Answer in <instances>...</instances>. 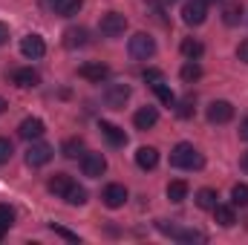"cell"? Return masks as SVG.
Segmentation results:
<instances>
[{"label": "cell", "mask_w": 248, "mask_h": 245, "mask_svg": "<svg viewBox=\"0 0 248 245\" xmlns=\"http://www.w3.org/2000/svg\"><path fill=\"white\" fill-rule=\"evenodd\" d=\"M193 104H196V101H193L190 95H187V98H182V104H179V116H182V119H190V116L196 113V107H193Z\"/></svg>", "instance_id": "cell-33"}, {"label": "cell", "mask_w": 248, "mask_h": 245, "mask_svg": "<svg viewBox=\"0 0 248 245\" xmlns=\"http://www.w3.org/2000/svg\"><path fill=\"white\" fill-rule=\"evenodd\" d=\"M205 3H219V0H205Z\"/></svg>", "instance_id": "cell-41"}, {"label": "cell", "mask_w": 248, "mask_h": 245, "mask_svg": "<svg viewBox=\"0 0 248 245\" xmlns=\"http://www.w3.org/2000/svg\"><path fill=\"white\" fill-rule=\"evenodd\" d=\"M98 130H101V136H104L113 147H124V144H127V133H124L122 127H116V124H110V122H101Z\"/></svg>", "instance_id": "cell-16"}, {"label": "cell", "mask_w": 248, "mask_h": 245, "mask_svg": "<svg viewBox=\"0 0 248 245\" xmlns=\"http://www.w3.org/2000/svg\"><path fill=\"white\" fill-rule=\"evenodd\" d=\"M55 15H61V17H72V15H78L81 12V6H84V0H44Z\"/></svg>", "instance_id": "cell-13"}, {"label": "cell", "mask_w": 248, "mask_h": 245, "mask_svg": "<svg viewBox=\"0 0 248 245\" xmlns=\"http://www.w3.org/2000/svg\"><path fill=\"white\" fill-rule=\"evenodd\" d=\"M12 84L20 87V90H29V87H38L41 84V75L32 66H23V69H15L12 72Z\"/></svg>", "instance_id": "cell-11"}, {"label": "cell", "mask_w": 248, "mask_h": 245, "mask_svg": "<svg viewBox=\"0 0 248 245\" xmlns=\"http://www.w3.org/2000/svg\"><path fill=\"white\" fill-rule=\"evenodd\" d=\"M52 156H55L52 144H44V141H32V144H29V150H26V165H29V168H44V165H46Z\"/></svg>", "instance_id": "cell-5"}, {"label": "cell", "mask_w": 248, "mask_h": 245, "mask_svg": "<svg viewBox=\"0 0 248 245\" xmlns=\"http://www.w3.org/2000/svg\"><path fill=\"white\" fill-rule=\"evenodd\" d=\"M78 75H81V78H87V81H95V84H101V81L110 75V69H107L104 63H84V66L78 69Z\"/></svg>", "instance_id": "cell-19"}, {"label": "cell", "mask_w": 248, "mask_h": 245, "mask_svg": "<svg viewBox=\"0 0 248 245\" xmlns=\"http://www.w3.org/2000/svg\"><path fill=\"white\" fill-rule=\"evenodd\" d=\"M127 49H130V55H133V58L147 61V58H153V55H156V41H153L147 32H136V35L130 38Z\"/></svg>", "instance_id": "cell-2"}, {"label": "cell", "mask_w": 248, "mask_h": 245, "mask_svg": "<svg viewBox=\"0 0 248 245\" xmlns=\"http://www.w3.org/2000/svg\"><path fill=\"white\" fill-rule=\"evenodd\" d=\"M237 58H240L243 63H248V38L240 44V46H237Z\"/></svg>", "instance_id": "cell-36"}, {"label": "cell", "mask_w": 248, "mask_h": 245, "mask_svg": "<svg viewBox=\"0 0 248 245\" xmlns=\"http://www.w3.org/2000/svg\"><path fill=\"white\" fill-rule=\"evenodd\" d=\"M214 216H217V222H219L222 228H231V225L237 222L234 208H228V205H217V208H214Z\"/></svg>", "instance_id": "cell-22"}, {"label": "cell", "mask_w": 248, "mask_h": 245, "mask_svg": "<svg viewBox=\"0 0 248 245\" xmlns=\"http://www.w3.org/2000/svg\"><path fill=\"white\" fill-rule=\"evenodd\" d=\"M159 122V110L156 107H141L136 116H133V124L139 127V130H150V127H156Z\"/></svg>", "instance_id": "cell-18"}, {"label": "cell", "mask_w": 248, "mask_h": 245, "mask_svg": "<svg viewBox=\"0 0 248 245\" xmlns=\"http://www.w3.org/2000/svg\"><path fill=\"white\" fill-rule=\"evenodd\" d=\"M104 101H107V107L122 110L124 104L130 101V87H127V84H107V90H104Z\"/></svg>", "instance_id": "cell-9"}, {"label": "cell", "mask_w": 248, "mask_h": 245, "mask_svg": "<svg viewBox=\"0 0 248 245\" xmlns=\"http://www.w3.org/2000/svg\"><path fill=\"white\" fill-rule=\"evenodd\" d=\"M58 237H63V240H72V243H78V234H72V231H66V228H58V225H49Z\"/></svg>", "instance_id": "cell-35"}, {"label": "cell", "mask_w": 248, "mask_h": 245, "mask_svg": "<svg viewBox=\"0 0 248 245\" xmlns=\"http://www.w3.org/2000/svg\"><path fill=\"white\" fill-rule=\"evenodd\" d=\"M124 29H127V17L119 15V12H107L101 20H98V32L104 38H122Z\"/></svg>", "instance_id": "cell-3"}, {"label": "cell", "mask_w": 248, "mask_h": 245, "mask_svg": "<svg viewBox=\"0 0 248 245\" xmlns=\"http://www.w3.org/2000/svg\"><path fill=\"white\" fill-rule=\"evenodd\" d=\"M168 199H170V202H182V199H187V182L176 179V182L168 184Z\"/></svg>", "instance_id": "cell-26"}, {"label": "cell", "mask_w": 248, "mask_h": 245, "mask_svg": "<svg viewBox=\"0 0 248 245\" xmlns=\"http://www.w3.org/2000/svg\"><path fill=\"white\" fill-rule=\"evenodd\" d=\"M168 3H173V0H168Z\"/></svg>", "instance_id": "cell-42"}, {"label": "cell", "mask_w": 248, "mask_h": 245, "mask_svg": "<svg viewBox=\"0 0 248 245\" xmlns=\"http://www.w3.org/2000/svg\"><path fill=\"white\" fill-rule=\"evenodd\" d=\"M69 184H72V179H69L66 173H55V176L46 182V187H49V193H55V196H63V193L69 190Z\"/></svg>", "instance_id": "cell-21"}, {"label": "cell", "mask_w": 248, "mask_h": 245, "mask_svg": "<svg viewBox=\"0 0 248 245\" xmlns=\"http://www.w3.org/2000/svg\"><path fill=\"white\" fill-rule=\"evenodd\" d=\"M240 165H243V170H246V173H248V150H246V153H243V162H240Z\"/></svg>", "instance_id": "cell-39"}, {"label": "cell", "mask_w": 248, "mask_h": 245, "mask_svg": "<svg viewBox=\"0 0 248 245\" xmlns=\"http://www.w3.org/2000/svg\"><path fill=\"white\" fill-rule=\"evenodd\" d=\"M208 17V3L205 0H187L182 6V20L187 26H202Z\"/></svg>", "instance_id": "cell-6"}, {"label": "cell", "mask_w": 248, "mask_h": 245, "mask_svg": "<svg viewBox=\"0 0 248 245\" xmlns=\"http://www.w3.org/2000/svg\"><path fill=\"white\" fill-rule=\"evenodd\" d=\"M63 159H78V156H84V141L81 138H66L61 147Z\"/></svg>", "instance_id": "cell-24"}, {"label": "cell", "mask_w": 248, "mask_h": 245, "mask_svg": "<svg viewBox=\"0 0 248 245\" xmlns=\"http://www.w3.org/2000/svg\"><path fill=\"white\" fill-rule=\"evenodd\" d=\"M20 52H23V58L38 61V58H44V55H46V44H44V38H41V35H26V38L20 41Z\"/></svg>", "instance_id": "cell-10"}, {"label": "cell", "mask_w": 248, "mask_h": 245, "mask_svg": "<svg viewBox=\"0 0 248 245\" xmlns=\"http://www.w3.org/2000/svg\"><path fill=\"white\" fill-rule=\"evenodd\" d=\"M199 78H202V66L196 61H187L185 66H182V81L193 84V81H199Z\"/></svg>", "instance_id": "cell-30"}, {"label": "cell", "mask_w": 248, "mask_h": 245, "mask_svg": "<svg viewBox=\"0 0 248 245\" xmlns=\"http://www.w3.org/2000/svg\"><path fill=\"white\" fill-rule=\"evenodd\" d=\"M240 17H243V6H240V3H228V6L222 9V20H225L228 26H237Z\"/></svg>", "instance_id": "cell-27"}, {"label": "cell", "mask_w": 248, "mask_h": 245, "mask_svg": "<svg viewBox=\"0 0 248 245\" xmlns=\"http://www.w3.org/2000/svg\"><path fill=\"white\" fill-rule=\"evenodd\" d=\"M231 202L240 205V208H248V184H234V190H231Z\"/></svg>", "instance_id": "cell-31"}, {"label": "cell", "mask_w": 248, "mask_h": 245, "mask_svg": "<svg viewBox=\"0 0 248 245\" xmlns=\"http://www.w3.org/2000/svg\"><path fill=\"white\" fill-rule=\"evenodd\" d=\"M156 225H159L162 234H170V237L179 240V243H205V240H208V237H205L202 231H196V228H176V225H168L165 219H159Z\"/></svg>", "instance_id": "cell-4"}, {"label": "cell", "mask_w": 248, "mask_h": 245, "mask_svg": "<svg viewBox=\"0 0 248 245\" xmlns=\"http://www.w3.org/2000/svg\"><path fill=\"white\" fill-rule=\"evenodd\" d=\"M234 119V104L231 101H211L208 104V122L211 124H228Z\"/></svg>", "instance_id": "cell-8"}, {"label": "cell", "mask_w": 248, "mask_h": 245, "mask_svg": "<svg viewBox=\"0 0 248 245\" xmlns=\"http://www.w3.org/2000/svg\"><path fill=\"white\" fill-rule=\"evenodd\" d=\"M170 165L179 168V170H199V168L205 165V159H202V153H199L193 144L179 141V144L170 150Z\"/></svg>", "instance_id": "cell-1"}, {"label": "cell", "mask_w": 248, "mask_h": 245, "mask_svg": "<svg viewBox=\"0 0 248 245\" xmlns=\"http://www.w3.org/2000/svg\"><path fill=\"white\" fill-rule=\"evenodd\" d=\"M101 199H104L107 208H122L124 202H127V187L124 184H107Z\"/></svg>", "instance_id": "cell-15"}, {"label": "cell", "mask_w": 248, "mask_h": 245, "mask_svg": "<svg viewBox=\"0 0 248 245\" xmlns=\"http://www.w3.org/2000/svg\"><path fill=\"white\" fill-rule=\"evenodd\" d=\"M81 170H84V176L98 179V176L107 170V159H104L101 153H84V156H81Z\"/></svg>", "instance_id": "cell-7"}, {"label": "cell", "mask_w": 248, "mask_h": 245, "mask_svg": "<svg viewBox=\"0 0 248 245\" xmlns=\"http://www.w3.org/2000/svg\"><path fill=\"white\" fill-rule=\"evenodd\" d=\"M12 225H15V211H12L9 205H0V240H3V234H6Z\"/></svg>", "instance_id": "cell-29"}, {"label": "cell", "mask_w": 248, "mask_h": 245, "mask_svg": "<svg viewBox=\"0 0 248 245\" xmlns=\"http://www.w3.org/2000/svg\"><path fill=\"white\" fill-rule=\"evenodd\" d=\"M87 38H90V32H87L84 26H69V29L63 32V46H66V49L87 46Z\"/></svg>", "instance_id": "cell-14"}, {"label": "cell", "mask_w": 248, "mask_h": 245, "mask_svg": "<svg viewBox=\"0 0 248 245\" xmlns=\"http://www.w3.org/2000/svg\"><path fill=\"white\" fill-rule=\"evenodd\" d=\"M6 107H9V104H6V98H0V113H3Z\"/></svg>", "instance_id": "cell-40"}, {"label": "cell", "mask_w": 248, "mask_h": 245, "mask_svg": "<svg viewBox=\"0 0 248 245\" xmlns=\"http://www.w3.org/2000/svg\"><path fill=\"white\" fill-rule=\"evenodd\" d=\"M136 165H139L141 170H153V168L159 165V150H156V147H139V150H136Z\"/></svg>", "instance_id": "cell-17"}, {"label": "cell", "mask_w": 248, "mask_h": 245, "mask_svg": "<svg viewBox=\"0 0 248 245\" xmlns=\"http://www.w3.org/2000/svg\"><path fill=\"white\" fill-rule=\"evenodd\" d=\"M240 138H243V141H248V119L240 124Z\"/></svg>", "instance_id": "cell-38"}, {"label": "cell", "mask_w": 248, "mask_h": 245, "mask_svg": "<svg viewBox=\"0 0 248 245\" xmlns=\"http://www.w3.org/2000/svg\"><path fill=\"white\" fill-rule=\"evenodd\" d=\"M219 196H217V190H211V187H202L199 193H196V205L202 208V211H214L219 202H217Z\"/></svg>", "instance_id": "cell-20"}, {"label": "cell", "mask_w": 248, "mask_h": 245, "mask_svg": "<svg viewBox=\"0 0 248 245\" xmlns=\"http://www.w3.org/2000/svg\"><path fill=\"white\" fill-rule=\"evenodd\" d=\"M202 52H205V46H202L199 41H193V38H185V41H182V55H185L187 61L202 58Z\"/></svg>", "instance_id": "cell-23"}, {"label": "cell", "mask_w": 248, "mask_h": 245, "mask_svg": "<svg viewBox=\"0 0 248 245\" xmlns=\"http://www.w3.org/2000/svg\"><path fill=\"white\" fill-rule=\"evenodd\" d=\"M141 78H144L147 84H159V81H165V75H162L159 69H144V72H141Z\"/></svg>", "instance_id": "cell-34"}, {"label": "cell", "mask_w": 248, "mask_h": 245, "mask_svg": "<svg viewBox=\"0 0 248 245\" xmlns=\"http://www.w3.org/2000/svg\"><path fill=\"white\" fill-rule=\"evenodd\" d=\"M6 41H9V26H6V23H0V46H3Z\"/></svg>", "instance_id": "cell-37"}, {"label": "cell", "mask_w": 248, "mask_h": 245, "mask_svg": "<svg viewBox=\"0 0 248 245\" xmlns=\"http://www.w3.org/2000/svg\"><path fill=\"white\" fill-rule=\"evenodd\" d=\"M12 153H15L12 141H9V138H0V165H6V162L12 159Z\"/></svg>", "instance_id": "cell-32"}, {"label": "cell", "mask_w": 248, "mask_h": 245, "mask_svg": "<svg viewBox=\"0 0 248 245\" xmlns=\"http://www.w3.org/2000/svg\"><path fill=\"white\" fill-rule=\"evenodd\" d=\"M63 199H66L69 205H84V202H87V190H84L81 184L72 182V184H69V190L63 193Z\"/></svg>", "instance_id": "cell-28"}, {"label": "cell", "mask_w": 248, "mask_h": 245, "mask_svg": "<svg viewBox=\"0 0 248 245\" xmlns=\"http://www.w3.org/2000/svg\"><path fill=\"white\" fill-rule=\"evenodd\" d=\"M17 133H20V138L35 141V138H41V136L46 133V124L41 122V119H23L20 127H17Z\"/></svg>", "instance_id": "cell-12"}, {"label": "cell", "mask_w": 248, "mask_h": 245, "mask_svg": "<svg viewBox=\"0 0 248 245\" xmlns=\"http://www.w3.org/2000/svg\"><path fill=\"white\" fill-rule=\"evenodd\" d=\"M153 92L159 95V101L165 104V107H173L176 104V95H173V90L165 84V81H159V84H153Z\"/></svg>", "instance_id": "cell-25"}]
</instances>
